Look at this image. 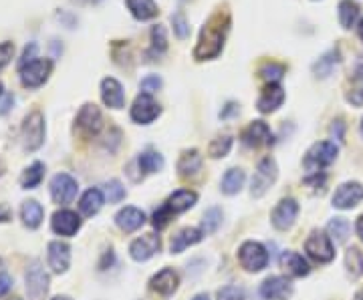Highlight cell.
Segmentation results:
<instances>
[{
	"label": "cell",
	"instance_id": "obj_1",
	"mask_svg": "<svg viewBox=\"0 0 363 300\" xmlns=\"http://www.w3.org/2000/svg\"><path fill=\"white\" fill-rule=\"evenodd\" d=\"M230 19L229 15H214L202 29L200 40L196 45L194 56L198 61H206V58H214L220 55L222 47H224V38L229 33Z\"/></svg>",
	"mask_w": 363,
	"mask_h": 300
},
{
	"label": "cell",
	"instance_id": "obj_2",
	"mask_svg": "<svg viewBox=\"0 0 363 300\" xmlns=\"http://www.w3.org/2000/svg\"><path fill=\"white\" fill-rule=\"evenodd\" d=\"M45 143V117L33 111L22 123V145L26 151H37Z\"/></svg>",
	"mask_w": 363,
	"mask_h": 300
},
{
	"label": "cell",
	"instance_id": "obj_3",
	"mask_svg": "<svg viewBox=\"0 0 363 300\" xmlns=\"http://www.w3.org/2000/svg\"><path fill=\"white\" fill-rule=\"evenodd\" d=\"M51 71H53V63L49 58H35L33 63H29V65L19 69L20 83L26 89H37L49 79Z\"/></svg>",
	"mask_w": 363,
	"mask_h": 300
},
{
	"label": "cell",
	"instance_id": "obj_4",
	"mask_svg": "<svg viewBox=\"0 0 363 300\" xmlns=\"http://www.w3.org/2000/svg\"><path fill=\"white\" fill-rule=\"evenodd\" d=\"M305 252L319 264L331 262L335 258V246H333V240L323 234V232H311V236L307 238L305 242Z\"/></svg>",
	"mask_w": 363,
	"mask_h": 300
},
{
	"label": "cell",
	"instance_id": "obj_5",
	"mask_svg": "<svg viewBox=\"0 0 363 300\" xmlns=\"http://www.w3.org/2000/svg\"><path fill=\"white\" fill-rule=\"evenodd\" d=\"M337 153H339V148L333 141H319L307 151L305 168L311 169V171H319V169L327 168L337 159Z\"/></svg>",
	"mask_w": 363,
	"mask_h": 300
},
{
	"label": "cell",
	"instance_id": "obj_6",
	"mask_svg": "<svg viewBox=\"0 0 363 300\" xmlns=\"http://www.w3.org/2000/svg\"><path fill=\"white\" fill-rule=\"evenodd\" d=\"M238 262L249 272H261L263 268H267L268 264V254L265 246L258 244V242H245L238 250Z\"/></svg>",
	"mask_w": 363,
	"mask_h": 300
},
{
	"label": "cell",
	"instance_id": "obj_7",
	"mask_svg": "<svg viewBox=\"0 0 363 300\" xmlns=\"http://www.w3.org/2000/svg\"><path fill=\"white\" fill-rule=\"evenodd\" d=\"M277 175H279V169H277V161L272 157H265L258 168L254 171V177H252V189L250 194L254 198H261L268 191V188L277 182Z\"/></svg>",
	"mask_w": 363,
	"mask_h": 300
},
{
	"label": "cell",
	"instance_id": "obj_8",
	"mask_svg": "<svg viewBox=\"0 0 363 300\" xmlns=\"http://www.w3.org/2000/svg\"><path fill=\"white\" fill-rule=\"evenodd\" d=\"M26 292L31 300H45L49 292V274L37 260L26 268Z\"/></svg>",
	"mask_w": 363,
	"mask_h": 300
},
{
	"label": "cell",
	"instance_id": "obj_9",
	"mask_svg": "<svg viewBox=\"0 0 363 300\" xmlns=\"http://www.w3.org/2000/svg\"><path fill=\"white\" fill-rule=\"evenodd\" d=\"M77 180L69 173H57L51 180V198L57 204H71L77 198Z\"/></svg>",
	"mask_w": 363,
	"mask_h": 300
},
{
	"label": "cell",
	"instance_id": "obj_10",
	"mask_svg": "<svg viewBox=\"0 0 363 300\" xmlns=\"http://www.w3.org/2000/svg\"><path fill=\"white\" fill-rule=\"evenodd\" d=\"M162 113L160 105L153 101L152 95L139 93L135 97L134 105H132V119L139 125H150L153 119Z\"/></svg>",
	"mask_w": 363,
	"mask_h": 300
},
{
	"label": "cell",
	"instance_id": "obj_11",
	"mask_svg": "<svg viewBox=\"0 0 363 300\" xmlns=\"http://www.w3.org/2000/svg\"><path fill=\"white\" fill-rule=\"evenodd\" d=\"M363 200V186L360 182H345L333 194V206L337 210H351Z\"/></svg>",
	"mask_w": 363,
	"mask_h": 300
},
{
	"label": "cell",
	"instance_id": "obj_12",
	"mask_svg": "<svg viewBox=\"0 0 363 300\" xmlns=\"http://www.w3.org/2000/svg\"><path fill=\"white\" fill-rule=\"evenodd\" d=\"M297 216H299V204L293 198H285V200H281L277 204V207L272 210L270 222H272V226L277 230H283L285 232V230H288L291 226L295 224Z\"/></svg>",
	"mask_w": 363,
	"mask_h": 300
},
{
	"label": "cell",
	"instance_id": "obj_13",
	"mask_svg": "<svg viewBox=\"0 0 363 300\" xmlns=\"http://www.w3.org/2000/svg\"><path fill=\"white\" fill-rule=\"evenodd\" d=\"M293 294V284L285 276H270L261 284V297L265 300H288Z\"/></svg>",
	"mask_w": 363,
	"mask_h": 300
},
{
	"label": "cell",
	"instance_id": "obj_14",
	"mask_svg": "<svg viewBox=\"0 0 363 300\" xmlns=\"http://www.w3.org/2000/svg\"><path fill=\"white\" fill-rule=\"evenodd\" d=\"M77 127L85 135H97L103 127V117H101V111L97 109L95 105L87 103L81 107V111L77 115Z\"/></svg>",
	"mask_w": 363,
	"mask_h": 300
},
{
	"label": "cell",
	"instance_id": "obj_15",
	"mask_svg": "<svg viewBox=\"0 0 363 300\" xmlns=\"http://www.w3.org/2000/svg\"><path fill=\"white\" fill-rule=\"evenodd\" d=\"M157 252H160V238L155 234H146V236L134 240L130 246V254L135 262H146Z\"/></svg>",
	"mask_w": 363,
	"mask_h": 300
},
{
	"label": "cell",
	"instance_id": "obj_16",
	"mask_svg": "<svg viewBox=\"0 0 363 300\" xmlns=\"http://www.w3.org/2000/svg\"><path fill=\"white\" fill-rule=\"evenodd\" d=\"M51 228L59 236H75L77 232H79V228H81V220H79V216H77L75 212L61 210V212H57L53 216Z\"/></svg>",
	"mask_w": 363,
	"mask_h": 300
},
{
	"label": "cell",
	"instance_id": "obj_17",
	"mask_svg": "<svg viewBox=\"0 0 363 300\" xmlns=\"http://www.w3.org/2000/svg\"><path fill=\"white\" fill-rule=\"evenodd\" d=\"M101 99L107 107L111 109H121L125 105V93H123V87L121 83L114 79V77H107L101 81Z\"/></svg>",
	"mask_w": 363,
	"mask_h": 300
},
{
	"label": "cell",
	"instance_id": "obj_18",
	"mask_svg": "<svg viewBox=\"0 0 363 300\" xmlns=\"http://www.w3.org/2000/svg\"><path fill=\"white\" fill-rule=\"evenodd\" d=\"M283 101H285V91H283V87H281L279 83H268L267 87H265V91H263V95L258 97L256 107H258V111L261 113H272L283 105Z\"/></svg>",
	"mask_w": 363,
	"mask_h": 300
},
{
	"label": "cell",
	"instance_id": "obj_19",
	"mask_svg": "<svg viewBox=\"0 0 363 300\" xmlns=\"http://www.w3.org/2000/svg\"><path fill=\"white\" fill-rule=\"evenodd\" d=\"M242 141L250 145V148H261V145H268L272 143V133L268 129L265 121H252L249 127L242 133Z\"/></svg>",
	"mask_w": 363,
	"mask_h": 300
},
{
	"label": "cell",
	"instance_id": "obj_20",
	"mask_svg": "<svg viewBox=\"0 0 363 300\" xmlns=\"http://www.w3.org/2000/svg\"><path fill=\"white\" fill-rule=\"evenodd\" d=\"M69 264H71L69 246L65 242H51L49 244V266H51V270L57 272V274H63V272H67Z\"/></svg>",
	"mask_w": 363,
	"mask_h": 300
},
{
	"label": "cell",
	"instance_id": "obj_21",
	"mask_svg": "<svg viewBox=\"0 0 363 300\" xmlns=\"http://www.w3.org/2000/svg\"><path fill=\"white\" fill-rule=\"evenodd\" d=\"M178 284H180V278H178L176 270H172V268L160 270L152 278V282H150L152 290H155V292L162 294V297H170V294H173L176 288H178Z\"/></svg>",
	"mask_w": 363,
	"mask_h": 300
},
{
	"label": "cell",
	"instance_id": "obj_22",
	"mask_svg": "<svg viewBox=\"0 0 363 300\" xmlns=\"http://www.w3.org/2000/svg\"><path fill=\"white\" fill-rule=\"evenodd\" d=\"M146 222V214L141 212V210H137V207H123V210H119L117 212V216H115V224L119 226L123 232H135V230H139L141 226Z\"/></svg>",
	"mask_w": 363,
	"mask_h": 300
},
{
	"label": "cell",
	"instance_id": "obj_23",
	"mask_svg": "<svg viewBox=\"0 0 363 300\" xmlns=\"http://www.w3.org/2000/svg\"><path fill=\"white\" fill-rule=\"evenodd\" d=\"M196 202H198L196 191H192V189H178L168 198V202L164 206L168 207L170 214H182V212L190 210Z\"/></svg>",
	"mask_w": 363,
	"mask_h": 300
},
{
	"label": "cell",
	"instance_id": "obj_24",
	"mask_svg": "<svg viewBox=\"0 0 363 300\" xmlns=\"http://www.w3.org/2000/svg\"><path fill=\"white\" fill-rule=\"evenodd\" d=\"M200 240H202V230H196V228H184V230H180V232L172 238V242H170V250H172V254H180V252H184L186 248L198 244Z\"/></svg>",
	"mask_w": 363,
	"mask_h": 300
},
{
	"label": "cell",
	"instance_id": "obj_25",
	"mask_svg": "<svg viewBox=\"0 0 363 300\" xmlns=\"http://www.w3.org/2000/svg\"><path fill=\"white\" fill-rule=\"evenodd\" d=\"M281 266L287 270L291 276H307L311 272V266L307 262L305 258L293 250L288 252H283V258H281Z\"/></svg>",
	"mask_w": 363,
	"mask_h": 300
},
{
	"label": "cell",
	"instance_id": "obj_26",
	"mask_svg": "<svg viewBox=\"0 0 363 300\" xmlns=\"http://www.w3.org/2000/svg\"><path fill=\"white\" fill-rule=\"evenodd\" d=\"M125 4L137 20H152L160 15V8L153 0H125Z\"/></svg>",
	"mask_w": 363,
	"mask_h": 300
},
{
	"label": "cell",
	"instance_id": "obj_27",
	"mask_svg": "<svg viewBox=\"0 0 363 300\" xmlns=\"http://www.w3.org/2000/svg\"><path fill=\"white\" fill-rule=\"evenodd\" d=\"M202 168V155L198 150L184 151L180 155V161H178V171L182 177H188V175H196Z\"/></svg>",
	"mask_w": 363,
	"mask_h": 300
},
{
	"label": "cell",
	"instance_id": "obj_28",
	"mask_svg": "<svg viewBox=\"0 0 363 300\" xmlns=\"http://www.w3.org/2000/svg\"><path fill=\"white\" fill-rule=\"evenodd\" d=\"M101 206H103V191L97 188L87 189V191L83 194L81 202H79V210H81V214H85V216H95L97 212L101 210Z\"/></svg>",
	"mask_w": 363,
	"mask_h": 300
},
{
	"label": "cell",
	"instance_id": "obj_29",
	"mask_svg": "<svg viewBox=\"0 0 363 300\" xmlns=\"http://www.w3.org/2000/svg\"><path fill=\"white\" fill-rule=\"evenodd\" d=\"M43 216H45V212H43V206L35 202V200H29V202H24L22 207H20V218H22V222L26 228H31V230H35L40 226L43 222Z\"/></svg>",
	"mask_w": 363,
	"mask_h": 300
},
{
	"label": "cell",
	"instance_id": "obj_30",
	"mask_svg": "<svg viewBox=\"0 0 363 300\" xmlns=\"http://www.w3.org/2000/svg\"><path fill=\"white\" fill-rule=\"evenodd\" d=\"M339 65V51L337 49H333V51H329L325 55L321 56L315 65H313V75L319 77V79H325L333 73V69Z\"/></svg>",
	"mask_w": 363,
	"mask_h": 300
},
{
	"label": "cell",
	"instance_id": "obj_31",
	"mask_svg": "<svg viewBox=\"0 0 363 300\" xmlns=\"http://www.w3.org/2000/svg\"><path fill=\"white\" fill-rule=\"evenodd\" d=\"M245 171L242 169H236L232 168L229 169L226 173H224V177H222V191L224 194H229V196H234V194H238L240 189H242V186H245Z\"/></svg>",
	"mask_w": 363,
	"mask_h": 300
},
{
	"label": "cell",
	"instance_id": "obj_32",
	"mask_svg": "<svg viewBox=\"0 0 363 300\" xmlns=\"http://www.w3.org/2000/svg\"><path fill=\"white\" fill-rule=\"evenodd\" d=\"M345 268H347V274L351 278H360L363 276V252L360 248L351 246L347 252H345Z\"/></svg>",
	"mask_w": 363,
	"mask_h": 300
},
{
	"label": "cell",
	"instance_id": "obj_33",
	"mask_svg": "<svg viewBox=\"0 0 363 300\" xmlns=\"http://www.w3.org/2000/svg\"><path fill=\"white\" fill-rule=\"evenodd\" d=\"M43 177H45V166H43L40 161H35L33 166H29V168L22 171V175H20V186L24 189L37 188L38 184L43 182Z\"/></svg>",
	"mask_w": 363,
	"mask_h": 300
},
{
	"label": "cell",
	"instance_id": "obj_34",
	"mask_svg": "<svg viewBox=\"0 0 363 300\" xmlns=\"http://www.w3.org/2000/svg\"><path fill=\"white\" fill-rule=\"evenodd\" d=\"M349 230H351V226L345 218H333L327 224V234L335 244H343L345 240L349 238Z\"/></svg>",
	"mask_w": 363,
	"mask_h": 300
},
{
	"label": "cell",
	"instance_id": "obj_35",
	"mask_svg": "<svg viewBox=\"0 0 363 300\" xmlns=\"http://www.w3.org/2000/svg\"><path fill=\"white\" fill-rule=\"evenodd\" d=\"M137 166L144 173H155V171L164 168V157L157 151H144L137 157Z\"/></svg>",
	"mask_w": 363,
	"mask_h": 300
},
{
	"label": "cell",
	"instance_id": "obj_36",
	"mask_svg": "<svg viewBox=\"0 0 363 300\" xmlns=\"http://www.w3.org/2000/svg\"><path fill=\"white\" fill-rule=\"evenodd\" d=\"M357 17H360V8L353 2H349V0L339 2V22H341L343 29H351L355 24Z\"/></svg>",
	"mask_w": 363,
	"mask_h": 300
},
{
	"label": "cell",
	"instance_id": "obj_37",
	"mask_svg": "<svg viewBox=\"0 0 363 300\" xmlns=\"http://www.w3.org/2000/svg\"><path fill=\"white\" fill-rule=\"evenodd\" d=\"M222 224V210L220 207H210L206 210L202 218V234H214Z\"/></svg>",
	"mask_w": 363,
	"mask_h": 300
},
{
	"label": "cell",
	"instance_id": "obj_38",
	"mask_svg": "<svg viewBox=\"0 0 363 300\" xmlns=\"http://www.w3.org/2000/svg\"><path fill=\"white\" fill-rule=\"evenodd\" d=\"M230 148H232V137L230 135H222V137H216L212 141L210 148H208V153H210V157L218 159V157H224L230 151Z\"/></svg>",
	"mask_w": 363,
	"mask_h": 300
},
{
	"label": "cell",
	"instance_id": "obj_39",
	"mask_svg": "<svg viewBox=\"0 0 363 300\" xmlns=\"http://www.w3.org/2000/svg\"><path fill=\"white\" fill-rule=\"evenodd\" d=\"M168 49V38H166V29L162 24L152 29V51L153 53H164Z\"/></svg>",
	"mask_w": 363,
	"mask_h": 300
},
{
	"label": "cell",
	"instance_id": "obj_40",
	"mask_svg": "<svg viewBox=\"0 0 363 300\" xmlns=\"http://www.w3.org/2000/svg\"><path fill=\"white\" fill-rule=\"evenodd\" d=\"M105 198L109 200V204H117L125 198V188L117 180H111L105 184Z\"/></svg>",
	"mask_w": 363,
	"mask_h": 300
},
{
	"label": "cell",
	"instance_id": "obj_41",
	"mask_svg": "<svg viewBox=\"0 0 363 300\" xmlns=\"http://www.w3.org/2000/svg\"><path fill=\"white\" fill-rule=\"evenodd\" d=\"M261 75L265 81L268 83H279L283 75H285V67H281V65H277V63H268L265 65L263 69H261Z\"/></svg>",
	"mask_w": 363,
	"mask_h": 300
},
{
	"label": "cell",
	"instance_id": "obj_42",
	"mask_svg": "<svg viewBox=\"0 0 363 300\" xmlns=\"http://www.w3.org/2000/svg\"><path fill=\"white\" fill-rule=\"evenodd\" d=\"M218 300H245V290L236 284H229L218 290Z\"/></svg>",
	"mask_w": 363,
	"mask_h": 300
},
{
	"label": "cell",
	"instance_id": "obj_43",
	"mask_svg": "<svg viewBox=\"0 0 363 300\" xmlns=\"http://www.w3.org/2000/svg\"><path fill=\"white\" fill-rule=\"evenodd\" d=\"M172 24H173V33L178 35V38H186L190 35V26H188V20L182 13H176L172 17Z\"/></svg>",
	"mask_w": 363,
	"mask_h": 300
},
{
	"label": "cell",
	"instance_id": "obj_44",
	"mask_svg": "<svg viewBox=\"0 0 363 300\" xmlns=\"http://www.w3.org/2000/svg\"><path fill=\"white\" fill-rule=\"evenodd\" d=\"M347 101L353 105V107H363V79H360L355 83V87L347 93Z\"/></svg>",
	"mask_w": 363,
	"mask_h": 300
},
{
	"label": "cell",
	"instance_id": "obj_45",
	"mask_svg": "<svg viewBox=\"0 0 363 300\" xmlns=\"http://www.w3.org/2000/svg\"><path fill=\"white\" fill-rule=\"evenodd\" d=\"M170 218H172V214L168 212V207L166 206H162L160 210H155V214H153V228H157V230L166 228L168 222H170Z\"/></svg>",
	"mask_w": 363,
	"mask_h": 300
},
{
	"label": "cell",
	"instance_id": "obj_46",
	"mask_svg": "<svg viewBox=\"0 0 363 300\" xmlns=\"http://www.w3.org/2000/svg\"><path fill=\"white\" fill-rule=\"evenodd\" d=\"M160 87H162V79H160L157 75L146 77V79L141 81V91H144V93L152 95V93H155Z\"/></svg>",
	"mask_w": 363,
	"mask_h": 300
},
{
	"label": "cell",
	"instance_id": "obj_47",
	"mask_svg": "<svg viewBox=\"0 0 363 300\" xmlns=\"http://www.w3.org/2000/svg\"><path fill=\"white\" fill-rule=\"evenodd\" d=\"M15 55V45L13 42H0V69H4L10 58Z\"/></svg>",
	"mask_w": 363,
	"mask_h": 300
},
{
	"label": "cell",
	"instance_id": "obj_48",
	"mask_svg": "<svg viewBox=\"0 0 363 300\" xmlns=\"http://www.w3.org/2000/svg\"><path fill=\"white\" fill-rule=\"evenodd\" d=\"M37 51H38V47L35 45V42L26 45V49H24V53H22V56H20V61H19V69L20 67H24V65H29V63H33L35 58H38Z\"/></svg>",
	"mask_w": 363,
	"mask_h": 300
},
{
	"label": "cell",
	"instance_id": "obj_49",
	"mask_svg": "<svg viewBox=\"0 0 363 300\" xmlns=\"http://www.w3.org/2000/svg\"><path fill=\"white\" fill-rule=\"evenodd\" d=\"M13 288V278L8 274H0V297L6 294Z\"/></svg>",
	"mask_w": 363,
	"mask_h": 300
},
{
	"label": "cell",
	"instance_id": "obj_50",
	"mask_svg": "<svg viewBox=\"0 0 363 300\" xmlns=\"http://www.w3.org/2000/svg\"><path fill=\"white\" fill-rule=\"evenodd\" d=\"M13 103H15V97H13V95H4V99H2V103H0V115L10 111V105H13Z\"/></svg>",
	"mask_w": 363,
	"mask_h": 300
},
{
	"label": "cell",
	"instance_id": "obj_51",
	"mask_svg": "<svg viewBox=\"0 0 363 300\" xmlns=\"http://www.w3.org/2000/svg\"><path fill=\"white\" fill-rule=\"evenodd\" d=\"M10 218H13V210H10V206L0 204V224H2V222H8Z\"/></svg>",
	"mask_w": 363,
	"mask_h": 300
},
{
	"label": "cell",
	"instance_id": "obj_52",
	"mask_svg": "<svg viewBox=\"0 0 363 300\" xmlns=\"http://www.w3.org/2000/svg\"><path fill=\"white\" fill-rule=\"evenodd\" d=\"M331 133H333L337 139H343V121H335L333 127H331Z\"/></svg>",
	"mask_w": 363,
	"mask_h": 300
},
{
	"label": "cell",
	"instance_id": "obj_53",
	"mask_svg": "<svg viewBox=\"0 0 363 300\" xmlns=\"http://www.w3.org/2000/svg\"><path fill=\"white\" fill-rule=\"evenodd\" d=\"M57 19H59V20H61V19L67 20V26H69V29H73V24H75V19H73V17H69L67 13H59Z\"/></svg>",
	"mask_w": 363,
	"mask_h": 300
},
{
	"label": "cell",
	"instance_id": "obj_54",
	"mask_svg": "<svg viewBox=\"0 0 363 300\" xmlns=\"http://www.w3.org/2000/svg\"><path fill=\"white\" fill-rule=\"evenodd\" d=\"M234 111H238V107H236L234 103H229V105H226V111L220 113V117H222V119H226V117H230V113H234Z\"/></svg>",
	"mask_w": 363,
	"mask_h": 300
},
{
	"label": "cell",
	"instance_id": "obj_55",
	"mask_svg": "<svg viewBox=\"0 0 363 300\" xmlns=\"http://www.w3.org/2000/svg\"><path fill=\"white\" fill-rule=\"evenodd\" d=\"M355 230H357V234H360V238L363 240V216L357 218V224H355Z\"/></svg>",
	"mask_w": 363,
	"mask_h": 300
},
{
	"label": "cell",
	"instance_id": "obj_56",
	"mask_svg": "<svg viewBox=\"0 0 363 300\" xmlns=\"http://www.w3.org/2000/svg\"><path fill=\"white\" fill-rule=\"evenodd\" d=\"M192 300H210V297L208 294H198V297H194Z\"/></svg>",
	"mask_w": 363,
	"mask_h": 300
},
{
	"label": "cell",
	"instance_id": "obj_57",
	"mask_svg": "<svg viewBox=\"0 0 363 300\" xmlns=\"http://www.w3.org/2000/svg\"><path fill=\"white\" fill-rule=\"evenodd\" d=\"M357 33H360V38L363 40V19H362V22H360V26H357Z\"/></svg>",
	"mask_w": 363,
	"mask_h": 300
},
{
	"label": "cell",
	"instance_id": "obj_58",
	"mask_svg": "<svg viewBox=\"0 0 363 300\" xmlns=\"http://www.w3.org/2000/svg\"><path fill=\"white\" fill-rule=\"evenodd\" d=\"M353 300H363V288L360 290V292H357V294H355V297H353Z\"/></svg>",
	"mask_w": 363,
	"mask_h": 300
},
{
	"label": "cell",
	"instance_id": "obj_59",
	"mask_svg": "<svg viewBox=\"0 0 363 300\" xmlns=\"http://www.w3.org/2000/svg\"><path fill=\"white\" fill-rule=\"evenodd\" d=\"M53 300H71V299H69V297H55Z\"/></svg>",
	"mask_w": 363,
	"mask_h": 300
},
{
	"label": "cell",
	"instance_id": "obj_60",
	"mask_svg": "<svg viewBox=\"0 0 363 300\" xmlns=\"http://www.w3.org/2000/svg\"><path fill=\"white\" fill-rule=\"evenodd\" d=\"M360 132H362V135H363V119H362V127H360Z\"/></svg>",
	"mask_w": 363,
	"mask_h": 300
},
{
	"label": "cell",
	"instance_id": "obj_61",
	"mask_svg": "<svg viewBox=\"0 0 363 300\" xmlns=\"http://www.w3.org/2000/svg\"><path fill=\"white\" fill-rule=\"evenodd\" d=\"M0 95H2V83H0Z\"/></svg>",
	"mask_w": 363,
	"mask_h": 300
},
{
	"label": "cell",
	"instance_id": "obj_62",
	"mask_svg": "<svg viewBox=\"0 0 363 300\" xmlns=\"http://www.w3.org/2000/svg\"><path fill=\"white\" fill-rule=\"evenodd\" d=\"M91 2H99V0H91Z\"/></svg>",
	"mask_w": 363,
	"mask_h": 300
},
{
	"label": "cell",
	"instance_id": "obj_63",
	"mask_svg": "<svg viewBox=\"0 0 363 300\" xmlns=\"http://www.w3.org/2000/svg\"><path fill=\"white\" fill-rule=\"evenodd\" d=\"M15 300H19V299H15Z\"/></svg>",
	"mask_w": 363,
	"mask_h": 300
}]
</instances>
